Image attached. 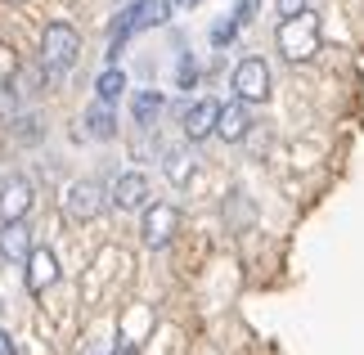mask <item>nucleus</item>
<instances>
[{
  "mask_svg": "<svg viewBox=\"0 0 364 355\" xmlns=\"http://www.w3.org/2000/svg\"><path fill=\"white\" fill-rule=\"evenodd\" d=\"M81 59V32L73 23H50L41 36V73L46 81H63Z\"/></svg>",
  "mask_w": 364,
  "mask_h": 355,
  "instance_id": "nucleus-1",
  "label": "nucleus"
},
{
  "mask_svg": "<svg viewBox=\"0 0 364 355\" xmlns=\"http://www.w3.org/2000/svg\"><path fill=\"white\" fill-rule=\"evenodd\" d=\"M274 46H279V54H284L288 63L315 59V54H319V18H315L311 9H306V14H292V18H279Z\"/></svg>",
  "mask_w": 364,
  "mask_h": 355,
  "instance_id": "nucleus-2",
  "label": "nucleus"
},
{
  "mask_svg": "<svg viewBox=\"0 0 364 355\" xmlns=\"http://www.w3.org/2000/svg\"><path fill=\"white\" fill-rule=\"evenodd\" d=\"M166 9H171V0H135V5H126L117 14V23H113V50H108V59H122V50H126V41H131L135 32H149V27H158L166 18Z\"/></svg>",
  "mask_w": 364,
  "mask_h": 355,
  "instance_id": "nucleus-3",
  "label": "nucleus"
},
{
  "mask_svg": "<svg viewBox=\"0 0 364 355\" xmlns=\"http://www.w3.org/2000/svg\"><path fill=\"white\" fill-rule=\"evenodd\" d=\"M234 95H239L243 104H265V99H270V68L261 59H243L234 68Z\"/></svg>",
  "mask_w": 364,
  "mask_h": 355,
  "instance_id": "nucleus-4",
  "label": "nucleus"
},
{
  "mask_svg": "<svg viewBox=\"0 0 364 355\" xmlns=\"http://www.w3.org/2000/svg\"><path fill=\"white\" fill-rule=\"evenodd\" d=\"M100 211H104V189L95 180L68 184V194H63V216L68 221H95Z\"/></svg>",
  "mask_w": 364,
  "mask_h": 355,
  "instance_id": "nucleus-5",
  "label": "nucleus"
},
{
  "mask_svg": "<svg viewBox=\"0 0 364 355\" xmlns=\"http://www.w3.org/2000/svg\"><path fill=\"white\" fill-rule=\"evenodd\" d=\"M176 225H180V211L171 203H149L144 207V248H166L171 243V234H176Z\"/></svg>",
  "mask_w": 364,
  "mask_h": 355,
  "instance_id": "nucleus-6",
  "label": "nucleus"
},
{
  "mask_svg": "<svg viewBox=\"0 0 364 355\" xmlns=\"http://www.w3.org/2000/svg\"><path fill=\"white\" fill-rule=\"evenodd\" d=\"M54 279H59V257H54L50 248H32V257H27V275H23L27 292H46Z\"/></svg>",
  "mask_w": 364,
  "mask_h": 355,
  "instance_id": "nucleus-7",
  "label": "nucleus"
},
{
  "mask_svg": "<svg viewBox=\"0 0 364 355\" xmlns=\"http://www.w3.org/2000/svg\"><path fill=\"white\" fill-rule=\"evenodd\" d=\"M113 207H122V211H144L149 207V176L144 171H126L113 184Z\"/></svg>",
  "mask_w": 364,
  "mask_h": 355,
  "instance_id": "nucleus-8",
  "label": "nucleus"
},
{
  "mask_svg": "<svg viewBox=\"0 0 364 355\" xmlns=\"http://www.w3.org/2000/svg\"><path fill=\"white\" fill-rule=\"evenodd\" d=\"M216 122H220V104L216 99H198V104H189L185 112V139H207V135H216Z\"/></svg>",
  "mask_w": 364,
  "mask_h": 355,
  "instance_id": "nucleus-9",
  "label": "nucleus"
},
{
  "mask_svg": "<svg viewBox=\"0 0 364 355\" xmlns=\"http://www.w3.org/2000/svg\"><path fill=\"white\" fill-rule=\"evenodd\" d=\"M0 252H5V261H23L32 257V230H27V216L23 221H5V230H0Z\"/></svg>",
  "mask_w": 364,
  "mask_h": 355,
  "instance_id": "nucleus-10",
  "label": "nucleus"
},
{
  "mask_svg": "<svg viewBox=\"0 0 364 355\" xmlns=\"http://www.w3.org/2000/svg\"><path fill=\"white\" fill-rule=\"evenodd\" d=\"M247 126H252V117H247V104H243V99H234V104H220L216 135L225 139V144H239V139L247 135Z\"/></svg>",
  "mask_w": 364,
  "mask_h": 355,
  "instance_id": "nucleus-11",
  "label": "nucleus"
},
{
  "mask_svg": "<svg viewBox=\"0 0 364 355\" xmlns=\"http://www.w3.org/2000/svg\"><path fill=\"white\" fill-rule=\"evenodd\" d=\"M32 211V184L27 180H9L0 189V221H23Z\"/></svg>",
  "mask_w": 364,
  "mask_h": 355,
  "instance_id": "nucleus-12",
  "label": "nucleus"
},
{
  "mask_svg": "<svg viewBox=\"0 0 364 355\" xmlns=\"http://www.w3.org/2000/svg\"><path fill=\"white\" fill-rule=\"evenodd\" d=\"M86 135H95V139H113L117 135V122H113V112H108L104 99H95L86 108Z\"/></svg>",
  "mask_w": 364,
  "mask_h": 355,
  "instance_id": "nucleus-13",
  "label": "nucleus"
},
{
  "mask_svg": "<svg viewBox=\"0 0 364 355\" xmlns=\"http://www.w3.org/2000/svg\"><path fill=\"white\" fill-rule=\"evenodd\" d=\"M162 108H166V99H162L158 90H139V95H135V104H131V112H135V126H153Z\"/></svg>",
  "mask_w": 364,
  "mask_h": 355,
  "instance_id": "nucleus-14",
  "label": "nucleus"
},
{
  "mask_svg": "<svg viewBox=\"0 0 364 355\" xmlns=\"http://www.w3.org/2000/svg\"><path fill=\"white\" fill-rule=\"evenodd\" d=\"M122 90H126V77L117 73V68H108V73L95 81V99H104V104H113V99H122Z\"/></svg>",
  "mask_w": 364,
  "mask_h": 355,
  "instance_id": "nucleus-15",
  "label": "nucleus"
},
{
  "mask_svg": "<svg viewBox=\"0 0 364 355\" xmlns=\"http://www.w3.org/2000/svg\"><path fill=\"white\" fill-rule=\"evenodd\" d=\"M225 221H230L234 234H243V225H252V207L243 203V194H230L225 198Z\"/></svg>",
  "mask_w": 364,
  "mask_h": 355,
  "instance_id": "nucleus-16",
  "label": "nucleus"
},
{
  "mask_svg": "<svg viewBox=\"0 0 364 355\" xmlns=\"http://www.w3.org/2000/svg\"><path fill=\"white\" fill-rule=\"evenodd\" d=\"M189 171H193V162L185 158V153H171V158H166V176L171 180H189Z\"/></svg>",
  "mask_w": 364,
  "mask_h": 355,
  "instance_id": "nucleus-17",
  "label": "nucleus"
},
{
  "mask_svg": "<svg viewBox=\"0 0 364 355\" xmlns=\"http://www.w3.org/2000/svg\"><path fill=\"white\" fill-rule=\"evenodd\" d=\"M234 32H239V18L230 14V18H225V23H220L216 32H212V46H230V41H234Z\"/></svg>",
  "mask_w": 364,
  "mask_h": 355,
  "instance_id": "nucleus-18",
  "label": "nucleus"
},
{
  "mask_svg": "<svg viewBox=\"0 0 364 355\" xmlns=\"http://www.w3.org/2000/svg\"><path fill=\"white\" fill-rule=\"evenodd\" d=\"M257 5L261 0H234V18H239V27H247L252 18H257Z\"/></svg>",
  "mask_w": 364,
  "mask_h": 355,
  "instance_id": "nucleus-19",
  "label": "nucleus"
},
{
  "mask_svg": "<svg viewBox=\"0 0 364 355\" xmlns=\"http://www.w3.org/2000/svg\"><path fill=\"white\" fill-rule=\"evenodd\" d=\"M274 9H279V18H292V14L311 9V0H274Z\"/></svg>",
  "mask_w": 364,
  "mask_h": 355,
  "instance_id": "nucleus-20",
  "label": "nucleus"
},
{
  "mask_svg": "<svg viewBox=\"0 0 364 355\" xmlns=\"http://www.w3.org/2000/svg\"><path fill=\"white\" fill-rule=\"evenodd\" d=\"M193 81H198V73H193V59L185 54L180 59V90H193Z\"/></svg>",
  "mask_w": 364,
  "mask_h": 355,
  "instance_id": "nucleus-21",
  "label": "nucleus"
},
{
  "mask_svg": "<svg viewBox=\"0 0 364 355\" xmlns=\"http://www.w3.org/2000/svg\"><path fill=\"white\" fill-rule=\"evenodd\" d=\"M0 355H18V351H14V342H9V333H5V329H0Z\"/></svg>",
  "mask_w": 364,
  "mask_h": 355,
  "instance_id": "nucleus-22",
  "label": "nucleus"
},
{
  "mask_svg": "<svg viewBox=\"0 0 364 355\" xmlns=\"http://www.w3.org/2000/svg\"><path fill=\"white\" fill-rule=\"evenodd\" d=\"M113 355H139V351H135V346H117Z\"/></svg>",
  "mask_w": 364,
  "mask_h": 355,
  "instance_id": "nucleus-23",
  "label": "nucleus"
},
{
  "mask_svg": "<svg viewBox=\"0 0 364 355\" xmlns=\"http://www.w3.org/2000/svg\"><path fill=\"white\" fill-rule=\"evenodd\" d=\"M0 261H5V252H0Z\"/></svg>",
  "mask_w": 364,
  "mask_h": 355,
  "instance_id": "nucleus-24",
  "label": "nucleus"
}]
</instances>
